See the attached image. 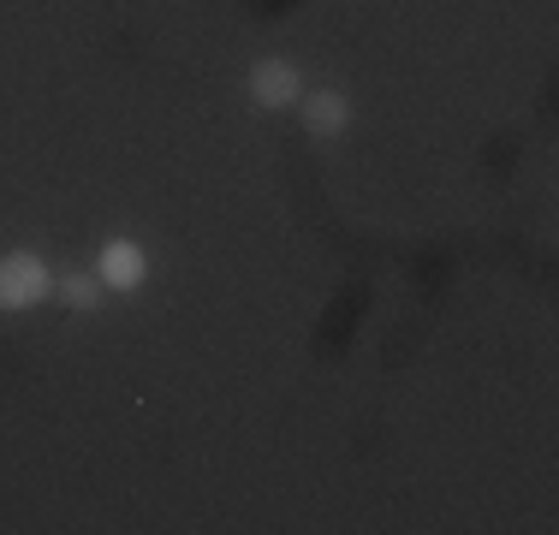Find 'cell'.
<instances>
[{
    "instance_id": "obj_1",
    "label": "cell",
    "mask_w": 559,
    "mask_h": 535,
    "mask_svg": "<svg viewBox=\"0 0 559 535\" xmlns=\"http://www.w3.org/2000/svg\"><path fill=\"white\" fill-rule=\"evenodd\" d=\"M48 268L43 257H31V250H19V257H0V310H31V304L48 298Z\"/></svg>"
},
{
    "instance_id": "obj_2",
    "label": "cell",
    "mask_w": 559,
    "mask_h": 535,
    "mask_svg": "<svg viewBox=\"0 0 559 535\" xmlns=\"http://www.w3.org/2000/svg\"><path fill=\"white\" fill-rule=\"evenodd\" d=\"M250 96H257L262 107H292L304 96L298 66L292 60H257V72H250Z\"/></svg>"
},
{
    "instance_id": "obj_3",
    "label": "cell",
    "mask_w": 559,
    "mask_h": 535,
    "mask_svg": "<svg viewBox=\"0 0 559 535\" xmlns=\"http://www.w3.org/2000/svg\"><path fill=\"white\" fill-rule=\"evenodd\" d=\"M304 107V131L310 138H340L345 119H352V102L340 96V90H316V96H298Z\"/></svg>"
},
{
    "instance_id": "obj_4",
    "label": "cell",
    "mask_w": 559,
    "mask_h": 535,
    "mask_svg": "<svg viewBox=\"0 0 559 535\" xmlns=\"http://www.w3.org/2000/svg\"><path fill=\"white\" fill-rule=\"evenodd\" d=\"M143 250L138 245H126V238H114L108 250H102V262H96V274H102V286H119V292H131V286H143Z\"/></svg>"
},
{
    "instance_id": "obj_5",
    "label": "cell",
    "mask_w": 559,
    "mask_h": 535,
    "mask_svg": "<svg viewBox=\"0 0 559 535\" xmlns=\"http://www.w3.org/2000/svg\"><path fill=\"white\" fill-rule=\"evenodd\" d=\"M60 304H66V310H96V304H102V286H96V280H90V274H72V280H60Z\"/></svg>"
}]
</instances>
